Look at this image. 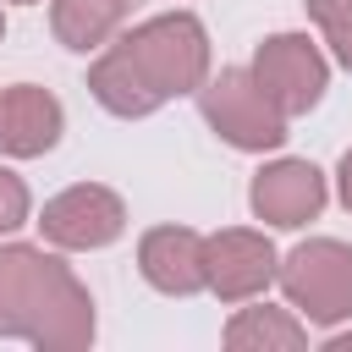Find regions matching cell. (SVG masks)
<instances>
[{
	"mask_svg": "<svg viewBox=\"0 0 352 352\" xmlns=\"http://www.w3.org/2000/svg\"><path fill=\"white\" fill-rule=\"evenodd\" d=\"M209 77V38L192 11H165L132 28L88 72L94 99L110 116H148L170 94H192Z\"/></svg>",
	"mask_w": 352,
	"mask_h": 352,
	"instance_id": "1",
	"label": "cell"
},
{
	"mask_svg": "<svg viewBox=\"0 0 352 352\" xmlns=\"http://www.w3.org/2000/svg\"><path fill=\"white\" fill-rule=\"evenodd\" d=\"M0 336L77 346L94 336V302L60 258L38 248H0Z\"/></svg>",
	"mask_w": 352,
	"mask_h": 352,
	"instance_id": "2",
	"label": "cell"
},
{
	"mask_svg": "<svg viewBox=\"0 0 352 352\" xmlns=\"http://www.w3.org/2000/svg\"><path fill=\"white\" fill-rule=\"evenodd\" d=\"M198 104H204V121L231 148H253L258 154V148H280L286 143V116L270 104V94L242 66H226L220 77H204L198 82Z\"/></svg>",
	"mask_w": 352,
	"mask_h": 352,
	"instance_id": "3",
	"label": "cell"
},
{
	"mask_svg": "<svg viewBox=\"0 0 352 352\" xmlns=\"http://www.w3.org/2000/svg\"><path fill=\"white\" fill-rule=\"evenodd\" d=\"M275 275L292 308H302L314 324H336L352 314V248L346 242H330V236L302 242Z\"/></svg>",
	"mask_w": 352,
	"mask_h": 352,
	"instance_id": "4",
	"label": "cell"
},
{
	"mask_svg": "<svg viewBox=\"0 0 352 352\" xmlns=\"http://www.w3.org/2000/svg\"><path fill=\"white\" fill-rule=\"evenodd\" d=\"M253 82L270 94V104H275L280 116H302V110L319 104L324 82H330V66H324V55L314 50V38H302V33H275V38H264L258 55H253Z\"/></svg>",
	"mask_w": 352,
	"mask_h": 352,
	"instance_id": "5",
	"label": "cell"
},
{
	"mask_svg": "<svg viewBox=\"0 0 352 352\" xmlns=\"http://www.w3.org/2000/svg\"><path fill=\"white\" fill-rule=\"evenodd\" d=\"M44 236L55 248H104L121 236L126 226V209L110 187H66L60 198L44 204Z\"/></svg>",
	"mask_w": 352,
	"mask_h": 352,
	"instance_id": "6",
	"label": "cell"
},
{
	"mask_svg": "<svg viewBox=\"0 0 352 352\" xmlns=\"http://www.w3.org/2000/svg\"><path fill=\"white\" fill-rule=\"evenodd\" d=\"M275 280V248L258 231H220L204 236V286L226 302H242Z\"/></svg>",
	"mask_w": 352,
	"mask_h": 352,
	"instance_id": "7",
	"label": "cell"
},
{
	"mask_svg": "<svg viewBox=\"0 0 352 352\" xmlns=\"http://www.w3.org/2000/svg\"><path fill=\"white\" fill-rule=\"evenodd\" d=\"M253 214L270 226H302L324 209V176L308 160H275L253 176Z\"/></svg>",
	"mask_w": 352,
	"mask_h": 352,
	"instance_id": "8",
	"label": "cell"
},
{
	"mask_svg": "<svg viewBox=\"0 0 352 352\" xmlns=\"http://www.w3.org/2000/svg\"><path fill=\"white\" fill-rule=\"evenodd\" d=\"M138 264L154 292H170V297L204 292V236L187 226H154L138 248Z\"/></svg>",
	"mask_w": 352,
	"mask_h": 352,
	"instance_id": "9",
	"label": "cell"
},
{
	"mask_svg": "<svg viewBox=\"0 0 352 352\" xmlns=\"http://www.w3.org/2000/svg\"><path fill=\"white\" fill-rule=\"evenodd\" d=\"M60 138V99L33 88V82H16L0 94V148L28 160V154H44L55 148Z\"/></svg>",
	"mask_w": 352,
	"mask_h": 352,
	"instance_id": "10",
	"label": "cell"
},
{
	"mask_svg": "<svg viewBox=\"0 0 352 352\" xmlns=\"http://www.w3.org/2000/svg\"><path fill=\"white\" fill-rule=\"evenodd\" d=\"M132 16V0H55L50 6V22H55V38L66 50H104L110 33Z\"/></svg>",
	"mask_w": 352,
	"mask_h": 352,
	"instance_id": "11",
	"label": "cell"
},
{
	"mask_svg": "<svg viewBox=\"0 0 352 352\" xmlns=\"http://www.w3.org/2000/svg\"><path fill=\"white\" fill-rule=\"evenodd\" d=\"M308 341V330L297 324V319H286L280 308H242L236 319H231V330H226V346H302Z\"/></svg>",
	"mask_w": 352,
	"mask_h": 352,
	"instance_id": "12",
	"label": "cell"
},
{
	"mask_svg": "<svg viewBox=\"0 0 352 352\" xmlns=\"http://www.w3.org/2000/svg\"><path fill=\"white\" fill-rule=\"evenodd\" d=\"M308 16L319 22V33L336 50V60L352 66V0H308Z\"/></svg>",
	"mask_w": 352,
	"mask_h": 352,
	"instance_id": "13",
	"label": "cell"
},
{
	"mask_svg": "<svg viewBox=\"0 0 352 352\" xmlns=\"http://www.w3.org/2000/svg\"><path fill=\"white\" fill-rule=\"evenodd\" d=\"M22 220H28V187H22V176H11L0 165V231H11Z\"/></svg>",
	"mask_w": 352,
	"mask_h": 352,
	"instance_id": "14",
	"label": "cell"
},
{
	"mask_svg": "<svg viewBox=\"0 0 352 352\" xmlns=\"http://www.w3.org/2000/svg\"><path fill=\"white\" fill-rule=\"evenodd\" d=\"M341 204L352 209V148L341 154Z\"/></svg>",
	"mask_w": 352,
	"mask_h": 352,
	"instance_id": "15",
	"label": "cell"
},
{
	"mask_svg": "<svg viewBox=\"0 0 352 352\" xmlns=\"http://www.w3.org/2000/svg\"><path fill=\"white\" fill-rule=\"evenodd\" d=\"M0 38H6V22H0Z\"/></svg>",
	"mask_w": 352,
	"mask_h": 352,
	"instance_id": "16",
	"label": "cell"
}]
</instances>
